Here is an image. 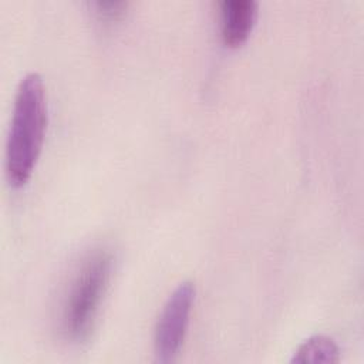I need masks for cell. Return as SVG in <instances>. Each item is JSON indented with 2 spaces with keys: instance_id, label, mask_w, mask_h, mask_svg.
Returning <instances> with one entry per match:
<instances>
[{
  "instance_id": "obj_1",
  "label": "cell",
  "mask_w": 364,
  "mask_h": 364,
  "mask_svg": "<svg viewBox=\"0 0 364 364\" xmlns=\"http://www.w3.org/2000/svg\"><path fill=\"white\" fill-rule=\"evenodd\" d=\"M47 129V101L38 73L26 74L16 90L6 141V173L13 186H23L33 173Z\"/></svg>"
},
{
  "instance_id": "obj_2",
  "label": "cell",
  "mask_w": 364,
  "mask_h": 364,
  "mask_svg": "<svg viewBox=\"0 0 364 364\" xmlns=\"http://www.w3.org/2000/svg\"><path fill=\"white\" fill-rule=\"evenodd\" d=\"M112 273V255L105 247L87 252L74 269L61 299L58 330L71 343L91 336Z\"/></svg>"
},
{
  "instance_id": "obj_3",
  "label": "cell",
  "mask_w": 364,
  "mask_h": 364,
  "mask_svg": "<svg viewBox=\"0 0 364 364\" xmlns=\"http://www.w3.org/2000/svg\"><path fill=\"white\" fill-rule=\"evenodd\" d=\"M195 301V286L181 282L164 303L154 328V354L159 363H171L179 354Z\"/></svg>"
},
{
  "instance_id": "obj_4",
  "label": "cell",
  "mask_w": 364,
  "mask_h": 364,
  "mask_svg": "<svg viewBox=\"0 0 364 364\" xmlns=\"http://www.w3.org/2000/svg\"><path fill=\"white\" fill-rule=\"evenodd\" d=\"M220 11V36L229 47L240 46L250 34L256 17V0H222Z\"/></svg>"
},
{
  "instance_id": "obj_5",
  "label": "cell",
  "mask_w": 364,
  "mask_h": 364,
  "mask_svg": "<svg viewBox=\"0 0 364 364\" xmlns=\"http://www.w3.org/2000/svg\"><path fill=\"white\" fill-rule=\"evenodd\" d=\"M340 360V350L333 338L317 334L304 340L294 351L290 363H337Z\"/></svg>"
},
{
  "instance_id": "obj_6",
  "label": "cell",
  "mask_w": 364,
  "mask_h": 364,
  "mask_svg": "<svg viewBox=\"0 0 364 364\" xmlns=\"http://www.w3.org/2000/svg\"><path fill=\"white\" fill-rule=\"evenodd\" d=\"M95 7V13L100 16V18L102 20H117L119 18L127 9V3L125 1H114V0H98L94 3Z\"/></svg>"
}]
</instances>
